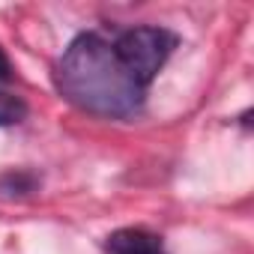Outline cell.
I'll list each match as a JSON object with an SVG mask.
<instances>
[{"instance_id": "cell-5", "label": "cell", "mask_w": 254, "mask_h": 254, "mask_svg": "<svg viewBox=\"0 0 254 254\" xmlns=\"http://www.w3.org/2000/svg\"><path fill=\"white\" fill-rule=\"evenodd\" d=\"M27 102L15 93H3L0 90V126H12V123H21L27 117Z\"/></svg>"}, {"instance_id": "cell-2", "label": "cell", "mask_w": 254, "mask_h": 254, "mask_svg": "<svg viewBox=\"0 0 254 254\" xmlns=\"http://www.w3.org/2000/svg\"><path fill=\"white\" fill-rule=\"evenodd\" d=\"M114 39V51L123 60V66L129 69V75L150 90L153 81L159 78L162 66L168 63V57L177 48V36L165 27H153V24H141V27H129L120 30Z\"/></svg>"}, {"instance_id": "cell-6", "label": "cell", "mask_w": 254, "mask_h": 254, "mask_svg": "<svg viewBox=\"0 0 254 254\" xmlns=\"http://www.w3.org/2000/svg\"><path fill=\"white\" fill-rule=\"evenodd\" d=\"M9 78H12V63H9L6 51L0 48V81H9Z\"/></svg>"}, {"instance_id": "cell-1", "label": "cell", "mask_w": 254, "mask_h": 254, "mask_svg": "<svg viewBox=\"0 0 254 254\" xmlns=\"http://www.w3.org/2000/svg\"><path fill=\"white\" fill-rule=\"evenodd\" d=\"M54 87L75 108L108 120H129L147 102V90L117 57L114 39L96 30L81 33L63 51L54 66Z\"/></svg>"}, {"instance_id": "cell-3", "label": "cell", "mask_w": 254, "mask_h": 254, "mask_svg": "<svg viewBox=\"0 0 254 254\" xmlns=\"http://www.w3.org/2000/svg\"><path fill=\"white\" fill-rule=\"evenodd\" d=\"M105 251L108 254H168L162 236L147 227H120L108 233Z\"/></svg>"}, {"instance_id": "cell-4", "label": "cell", "mask_w": 254, "mask_h": 254, "mask_svg": "<svg viewBox=\"0 0 254 254\" xmlns=\"http://www.w3.org/2000/svg\"><path fill=\"white\" fill-rule=\"evenodd\" d=\"M39 186V177L33 171H9L0 177V191L3 194H30L36 191Z\"/></svg>"}]
</instances>
